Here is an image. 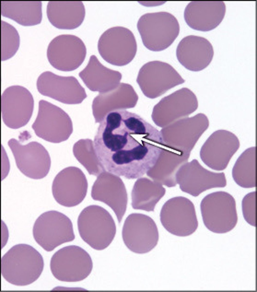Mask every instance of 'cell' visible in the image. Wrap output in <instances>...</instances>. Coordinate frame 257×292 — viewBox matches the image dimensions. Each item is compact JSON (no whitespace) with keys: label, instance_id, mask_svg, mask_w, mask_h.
Masks as SVG:
<instances>
[{"label":"cell","instance_id":"d6986e66","mask_svg":"<svg viewBox=\"0 0 257 292\" xmlns=\"http://www.w3.org/2000/svg\"><path fill=\"white\" fill-rule=\"evenodd\" d=\"M91 196L94 200L109 206L121 223L126 211L128 196L124 183L119 177L106 172L101 173L92 186Z\"/></svg>","mask_w":257,"mask_h":292},{"label":"cell","instance_id":"8fae6325","mask_svg":"<svg viewBox=\"0 0 257 292\" xmlns=\"http://www.w3.org/2000/svg\"><path fill=\"white\" fill-rule=\"evenodd\" d=\"M160 217L164 228L177 236H189L195 231L198 226L193 204L182 196L174 197L166 201L161 208Z\"/></svg>","mask_w":257,"mask_h":292},{"label":"cell","instance_id":"484cf974","mask_svg":"<svg viewBox=\"0 0 257 292\" xmlns=\"http://www.w3.org/2000/svg\"><path fill=\"white\" fill-rule=\"evenodd\" d=\"M46 14L50 22L56 27L73 29L83 22L85 10L80 1H50L47 5Z\"/></svg>","mask_w":257,"mask_h":292},{"label":"cell","instance_id":"ffe728a7","mask_svg":"<svg viewBox=\"0 0 257 292\" xmlns=\"http://www.w3.org/2000/svg\"><path fill=\"white\" fill-rule=\"evenodd\" d=\"M177 183L181 190L194 197L203 192L215 188H223L226 185L224 173H216L203 167L194 160L188 168L181 169L176 175Z\"/></svg>","mask_w":257,"mask_h":292},{"label":"cell","instance_id":"4fadbf2b","mask_svg":"<svg viewBox=\"0 0 257 292\" xmlns=\"http://www.w3.org/2000/svg\"><path fill=\"white\" fill-rule=\"evenodd\" d=\"M8 144L17 168L24 175L34 179H41L47 175L50 167V158L42 145L32 141L23 145L14 138L10 139Z\"/></svg>","mask_w":257,"mask_h":292},{"label":"cell","instance_id":"44dd1931","mask_svg":"<svg viewBox=\"0 0 257 292\" xmlns=\"http://www.w3.org/2000/svg\"><path fill=\"white\" fill-rule=\"evenodd\" d=\"M214 53L213 46L207 39L193 35L183 38L176 50L180 63L187 69L194 72L201 71L208 66Z\"/></svg>","mask_w":257,"mask_h":292},{"label":"cell","instance_id":"7402d4cb","mask_svg":"<svg viewBox=\"0 0 257 292\" xmlns=\"http://www.w3.org/2000/svg\"><path fill=\"white\" fill-rule=\"evenodd\" d=\"M196 96L191 90L183 88L162 98L154 107L153 119L165 122L188 116L197 109Z\"/></svg>","mask_w":257,"mask_h":292},{"label":"cell","instance_id":"9c48e42d","mask_svg":"<svg viewBox=\"0 0 257 292\" xmlns=\"http://www.w3.org/2000/svg\"><path fill=\"white\" fill-rule=\"evenodd\" d=\"M32 127L37 136L53 143L66 140L73 131L68 115L60 107L44 100L39 102L37 115Z\"/></svg>","mask_w":257,"mask_h":292},{"label":"cell","instance_id":"e0dca14e","mask_svg":"<svg viewBox=\"0 0 257 292\" xmlns=\"http://www.w3.org/2000/svg\"><path fill=\"white\" fill-rule=\"evenodd\" d=\"M88 182L84 174L79 168L69 167L60 171L52 184L53 196L56 202L67 207L76 206L86 195Z\"/></svg>","mask_w":257,"mask_h":292},{"label":"cell","instance_id":"7a4b0ae2","mask_svg":"<svg viewBox=\"0 0 257 292\" xmlns=\"http://www.w3.org/2000/svg\"><path fill=\"white\" fill-rule=\"evenodd\" d=\"M41 255L31 246L16 244L2 257L1 273L9 283L17 286L30 285L36 281L43 270Z\"/></svg>","mask_w":257,"mask_h":292},{"label":"cell","instance_id":"603a6c76","mask_svg":"<svg viewBox=\"0 0 257 292\" xmlns=\"http://www.w3.org/2000/svg\"><path fill=\"white\" fill-rule=\"evenodd\" d=\"M226 11V5L223 1H191L185 8L184 18L191 28L207 31L220 24Z\"/></svg>","mask_w":257,"mask_h":292},{"label":"cell","instance_id":"4316f807","mask_svg":"<svg viewBox=\"0 0 257 292\" xmlns=\"http://www.w3.org/2000/svg\"><path fill=\"white\" fill-rule=\"evenodd\" d=\"M40 1H4L1 2V15L25 26L36 25L42 18Z\"/></svg>","mask_w":257,"mask_h":292},{"label":"cell","instance_id":"f546056e","mask_svg":"<svg viewBox=\"0 0 257 292\" xmlns=\"http://www.w3.org/2000/svg\"><path fill=\"white\" fill-rule=\"evenodd\" d=\"M1 60L5 61L13 56L18 50L20 37L16 29L3 20L1 21Z\"/></svg>","mask_w":257,"mask_h":292},{"label":"cell","instance_id":"30bf717a","mask_svg":"<svg viewBox=\"0 0 257 292\" xmlns=\"http://www.w3.org/2000/svg\"><path fill=\"white\" fill-rule=\"evenodd\" d=\"M185 80L171 65L158 60L149 62L140 69L136 79L147 97L154 99Z\"/></svg>","mask_w":257,"mask_h":292},{"label":"cell","instance_id":"9a60e30c","mask_svg":"<svg viewBox=\"0 0 257 292\" xmlns=\"http://www.w3.org/2000/svg\"><path fill=\"white\" fill-rule=\"evenodd\" d=\"M34 106L33 96L26 88L19 85L7 88L1 96V111L4 123L12 129L23 127L30 120Z\"/></svg>","mask_w":257,"mask_h":292},{"label":"cell","instance_id":"6da1fadb","mask_svg":"<svg viewBox=\"0 0 257 292\" xmlns=\"http://www.w3.org/2000/svg\"><path fill=\"white\" fill-rule=\"evenodd\" d=\"M99 123L93 143L104 172L135 179L154 168L164 147L158 129L124 109L108 113Z\"/></svg>","mask_w":257,"mask_h":292},{"label":"cell","instance_id":"d4e9b609","mask_svg":"<svg viewBox=\"0 0 257 292\" xmlns=\"http://www.w3.org/2000/svg\"><path fill=\"white\" fill-rule=\"evenodd\" d=\"M79 75L90 90L100 93L116 88L122 78L120 72L104 66L94 55L90 56L87 65Z\"/></svg>","mask_w":257,"mask_h":292},{"label":"cell","instance_id":"5b68a950","mask_svg":"<svg viewBox=\"0 0 257 292\" xmlns=\"http://www.w3.org/2000/svg\"><path fill=\"white\" fill-rule=\"evenodd\" d=\"M200 209L205 225L214 233L228 232L237 223L235 200L226 192L217 191L207 195L201 201Z\"/></svg>","mask_w":257,"mask_h":292},{"label":"cell","instance_id":"ba28073f","mask_svg":"<svg viewBox=\"0 0 257 292\" xmlns=\"http://www.w3.org/2000/svg\"><path fill=\"white\" fill-rule=\"evenodd\" d=\"M98 48L102 58L108 63L122 66L130 62L137 49L133 33L126 27L117 26L109 28L101 35Z\"/></svg>","mask_w":257,"mask_h":292},{"label":"cell","instance_id":"7c38bea8","mask_svg":"<svg viewBox=\"0 0 257 292\" xmlns=\"http://www.w3.org/2000/svg\"><path fill=\"white\" fill-rule=\"evenodd\" d=\"M124 242L131 252L138 254L149 252L157 245L158 228L154 220L139 213L129 214L124 221L122 231Z\"/></svg>","mask_w":257,"mask_h":292},{"label":"cell","instance_id":"cb8c5ba5","mask_svg":"<svg viewBox=\"0 0 257 292\" xmlns=\"http://www.w3.org/2000/svg\"><path fill=\"white\" fill-rule=\"evenodd\" d=\"M138 96L130 84L120 83L115 88L100 93L92 105L95 122L99 123L108 113L115 110L132 108L137 104Z\"/></svg>","mask_w":257,"mask_h":292},{"label":"cell","instance_id":"5bb4252c","mask_svg":"<svg viewBox=\"0 0 257 292\" xmlns=\"http://www.w3.org/2000/svg\"><path fill=\"white\" fill-rule=\"evenodd\" d=\"M86 48L82 40L71 34H62L53 38L47 50V56L54 68L63 71H70L78 68L86 54Z\"/></svg>","mask_w":257,"mask_h":292},{"label":"cell","instance_id":"3957f363","mask_svg":"<svg viewBox=\"0 0 257 292\" xmlns=\"http://www.w3.org/2000/svg\"><path fill=\"white\" fill-rule=\"evenodd\" d=\"M77 226L80 236L93 249L103 250L111 244L115 236V223L110 213L103 207L92 205L80 214Z\"/></svg>","mask_w":257,"mask_h":292},{"label":"cell","instance_id":"f1b7e54d","mask_svg":"<svg viewBox=\"0 0 257 292\" xmlns=\"http://www.w3.org/2000/svg\"><path fill=\"white\" fill-rule=\"evenodd\" d=\"M232 175L236 183L245 188L256 187V147L245 150L236 160Z\"/></svg>","mask_w":257,"mask_h":292},{"label":"cell","instance_id":"277c9868","mask_svg":"<svg viewBox=\"0 0 257 292\" xmlns=\"http://www.w3.org/2000/svg\"><path fill=\"white\" fill-rule=\"evenodd\" d=\"M137 27L144 46L154 51L162 50L169 47L180 31L176 18L165 11L144 14L139 19Z\"/></svg>","mask_w":257,"mask_h":292},{"label":"cell","instance_id":"8992f818","mask_svg":"<svg viewBox=\"0 0 257 292\" xmlns=\"http://www.w3.org/2000/svg\"><path fill=\"white\" fill-rule=\"evenodd\" d=\"M33 233L37 243L47 252L52 251L75 238L71 220L63 213L54 210L46 212L37 218Z\"/></svg>","mask_w":257,"mask_h":292},{"label":"cell","instance_id":"ac0fdd59","mask_svg":"<svg viewBox=\"0 0 257 292\" xmlns=\"http://www.w3.org/2000/svg\"><path fill=\"white\" fill-rule=\"evenodd\" d=\"M240 145L239 139L234 134L225 130H217L211 134L203 146L200 157L211 168L223 170Z\"/></svg>","mask_w":257,"mask_h":292},{"label":"cell","instance_id":"83f0119b","mask_svg":"<svg viewBox=\"0 0 257 292\" xmlns=\"http://www.w3.org/2000/svg\"><path fill=\"white\" fill-rule=\"evenodd\" d=\"M165 192L161 184L147 178H139L131 191L132 207L134 209L153 212Z\"/></svg>","mask_w":257,"mask_h":292},{"label":"cell","instance_id":"52a82bcc","mask_svg":"<svg viewBox=\"0 0 257 292\" xmlns=\"http://www.w3.org/2000/svg\"><path fill=\"white\" fill-rule=\"evenodd\" d=\"M93 263L90 255L82 248L75 245L64 247L52 256L50 267L54 277L59 281L76 282L90 274Z\"/></svg>","mask_w":257,"mask_h":292},{"label":"cell","instance_id":"4dcf8cb0","mask_svg":"<svg viewBox=\"0 0 257 292\" xmlns=\"http://www.w3.org/2000/svg\"><path fill=\"white\" fill-rule=\"evenodd\" d=\"M256 191L246 194L242 203V213L246 221L249 224L255 227Z\"/></svg>","mask_w":257,"mask_h":292},{"label":"cell","instance_id":"2e32d148","mask_svg":"<svg viewBox=\"0 0 257 292\" xmlns=\"http://www.w3.org/2000/svg\"><path fill=\"white\" fill-rule=\"evenodd\" d=\"M36 85L41 95L65 104H80L87 96L85 89L72 76H61L46 71L39 76Z\"/></svg>","mask_w":257,"mask_h":292}]
</instances>
